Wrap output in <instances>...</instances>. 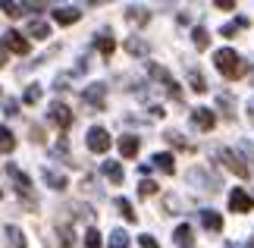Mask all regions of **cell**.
Masks as SVG:
<instances>
[{
  "mask_svg": "<svg viewBox=\"0 0 254 248\" xmlns=\"http://www.w3.org/2000/svg\"><path fill=\"white\" fill-rule=\"evenodd\" d=\"M28 35H32V38H38V41H44V38L51 35V25H47V22H41V19H32V22H28Z\"/></svg>",
  "mask_w": 254,
  "mask_h": 248,
  "instance_id": "obj_19",
  "label": "cell"
},
{
  "mask_svg": "<svg viewBox=\"0 0 254 248\" xmlns=\"http://www.w3.org/2000/svg\"><path fill=\"white\" fill-rule=\"evenodd\" d=\"M213 63H217V69L226 79H242L245 76V60L232 51V47H223V51H217L213 54Z\"/></svg>",
  "mask_w": 254,
  "mask_h": 248,
  "instance_id": "obj_1",
  "label": "cell"
},
{
  "mask_svg": "<svg viewBox=\"0 0 254 248\" xmlns=\"http://www.w3.org/2000/svg\"><path fill=\"white\" fill-rule=\"evenodd\" d=\"M88 151H94V154H104V151H110V132L101 126H94V129H88Z\"/></svg>",
  "mask_w": 254,
  "mask_h": 248,
  "instance_id": "obj_5",
  "label": "cell"
},
{
  "mask_svg": "<svg viewBox=\"0 0 254 248\" xmlns=\"http://www.w3.org/2000/svg\"><path fill=\"white\" fill-rule=\"evenodd\" d=\"M101 173H104V176H107V179H110L113 185H123V176H126V173H123V166L116 164V161H104Z\"/></svg>",
  "mask_w": 254,
  "mask_h": 248,
  "instance_id": "obj_13",
  "label": "cell"
},
{
  "mask_svg": "<svg viewBox=\"0 0 254 248\" xmlns=\"http://www.w3.org/2000/svg\"><path fill=\"white\" fill-rule=\"evenodd\" d=\"M126 51L135 54V57H148V44H144L141 38H129V41H126Z\"/></svg>",
  "mask_w": 254,
  "mask_h": 248,
  "instance_id": "obj_27",
  "label": "cell"
},
{
  "mask_svg": "<svg viewBox=\"0 0 254 248\" xmlns=\"http://www.w3.org/2000/svg\"><path fill=\"white\" fill-rule=\"evenodd\" d=\"M148 73L154 76V79H157V82L163 85V88H167V94H173L176 97V101H179V97H182V91H179V85H176V79L167 73V69H163V66H157V63H148Z\"/></svg>",
  "mask_w": 254,
  "mask_h": 248,
  "instance_id": "obj_6",
  "label": "cell"
},
{
  "mask_svg": "<svg viewBox=\"0 0 254 248\" xmlns=\"http://www.w3.org/2000/svg\"><path fill=\"white\" fill-rule=\"evenodd\" d=\"M41 176H44V182H47V185H51V188H57V192H63V188H66V185H69V182H66V176H63V173H54V170H44Z\"/></svg>",
  "mask_w": 254,
  "mask_h": 248,
  "instance_id": "obj_18",
  "label": "cell"
},
{
  "mask_svg": "<svg viewBox=\"0 0 254 248\" xmlns=\"http://www.w3.org/2000/svg\"><path fill=\"white\" fill-rule=\"evenodd\" d=\"M126 19H129L132 25H144V22L151 19V13H148L144 6H129V9H126Z\"/></svg>",
  "mask_w": 254,
  "mask_h": 248,
  "instance_id": "obj_17",
  "label": "cell"
},
{
  "mask_svg": "<svg viewBox=\"0 0 254 248\" xmlns=\"http://www.w3.org/2000/svg\"><path fill=\"white\" fill-rule=\"evenodd\" d=\"M138 148H141V138L138 135H123L120 138V154L126 157V161H132V157L138 154Z\"/></svg>",
  "mask_w": 254,
  "mask_h": 248,
  "instance_id": "obj_12",
  "label": "cell"
},
{
  "mask_svg": "<svg viewBox=\"0 0 254 248\" xmlns=\"http://www.w3.org/2000/svg\"><path fill=\"white\" fill-rule=\"evenodd\" d=\"M22 101L25 104H38V101H41V85H28L25 94H22Z\"/></svg>",
  "mask_w": 254,
  "mask_h": 248,
  "instance_id": "obj_30",
  "label": "cell"
},
{
  "mask_svg": "<svg viewBox=\"0 0 254 248\" xmlns=\"http://www.w3.org/2000/svg\"><path fill=\"white\" fill-rule=\"evenodd\" d=\"M85 248H101V233H97L94 226L85 230Z\"/></svg>",
  "mask_w": 254,
  "mask_h": 248,
  "instance_id": "obj_32",
  "label": "cell"
},
{
  "mask_svg": "<svg viewBox=\"0 0 254 248\" xmlns=\"http://www.w3.org/2000/svg\"><path fill=\"white\" fill-rule=\"evenodd\" d=\"M47 120H51L57 129H60V132H66V129L72 126V110H69V107H66L63 101H54L51 107H47Z\"/></svg>",
  "mask_w": 254,
  "mask_h": 248,
  "instance_id": "obj_4",
  "label": "cell"
},
{
  "mask_svg": "<svg viewBox=\"0 0 254 248\" xmlns=\"http://www.w3.org/2000/svg\"><path fill=\"white\" fill-rule=\"evenodd\" d=\"M79 19H82L79 6H57L54 9V22L57 25H72V22H79Z\"/></svg>",
  "mask_w": 254,
  "mask_h": 248,
  "instance_id": "obj_10",
  "label": "cell"
},
{
  "mask_svg": "<svg viewBox=\"0 0 254 248\" xmlns=\"http://www.w3.org/2000/svg\"><path fill=\"white\" fill-rule=\"evenodd\" d=\"M220 161L226 164V170H232L236 176H242V179L248 176V164H242V157H239L236 151H229V148H223V151H220Z\"/></svg>",
  "mask_w": 254,
  "mask_h": 248,
  "instance_id": "obj_9",
  "label": "cell"
},
{
  "mask_svg": "<svg viewBox=\"0 0 254 248\" xmlns=\"http://www.w3.org/2000/svg\"><path fill=\"white\" fill-rule=\"evenodd\" d=\"M154 166H157V170H163V173H173L176 170V157L173 154H154Z\"/></svg>",
  "mask_w": 254,
  "mask_h": 248,
  "instance_id": "obj_20",
  "label": "cell"
},
{
  "mask_svg": "<svg viewBox=\"0 0 254 248\" xmlns=\"http://www.w3.org/2000/svg\"><path fill=\"white\" fill-rule=\"evenodd\" d=\"M6 242H9V248H25L22 230H19V226H6Z\"/></svg>",
  "mask_w": 254,
  "mask_h": 248,
  "instance_id": "obj_22",
  "label": "cell"
},
{
  "mask_svg": "<svg viewBox=\"0 0 254 248\" xmlns=\"http://www.w3.org/2000/svg\"><path fill=\"white\" fill-rule=\"evenodd\" d=\"M217 6H220V9H232L236 3H232V0H217Z\"/></svg>",
  "mask_w": 254,
  "mask_h": 248,
  "instance_id": "obj_39",
  "label": "cell"
},
{
  "mask_svg": "<svg viewBox=\"0 0 254 248\" xmlns=\"http://www.w3.org/2000/svg\"><path fill=\"white\" fill-rule=\"evenodd\" d=\"M82 101L88 110H94V113H101L104 107H107V85L104 82H94V85H88L85 91H82Z\"/></svg>",
  "mask_w": 254,
  "mask_h": 248,
  "instance_id": "obj_2",
  "label": "cell"
},
{
  "mask_svg": "<svg viewBox=\"0 0 254 248\" xmlns=\"http://www.w3.org/2000/svg\"><path fill=\"white\" fill-rule=\"evenodd\" d=\"M57 236H60V245L63 248H72V230H69V226H57Z\"/></svg>",
  "mask_w": 254,
  "mask_h": 248,
  "instance_id": "obj_31",
  "label": "cell"
},
{
  "mask_svg": "<svg viewBox=\"0 0 254 248\" xmlns=\"http://www.w3.org/2000/svg\"><path fill=\"white\" fill-rule=\"evenodd\" d=\"M191 126L201 129V132H210L217 126V116H213L210 107H198V110H191Z\"/></svg>",
  "mask_w": 254,
  "mask_h": 248,
  "instance_id": "obj_8",
  "label": "cell"
},
{
  "mask_svg": "<svg viewBox=\"0 0 254 248\" xmlns=\"http://www.w3.org/2000/svg\"><path fill=\"white\" fill-rule=\"evenodd\" d=\"M3 113H9V116L19 113V101H6V104H3Z\"/></svg>",
  "mask_w": 254,
  "mask_h": 248,
  "instance_id": "obj_38",
  "label": "cell"
},
{
  "mask_svg": "<svg viewBox=\"0 0 254 248\" xmlns=\"http://www.w3.org/2000/svg\"><path fill=\"white\" fill-rule=\"evenodd\" d=\"M6 60H9V47L3 44V38H0V66H3Z\"/></svg>",
  "mask_w": 254,
  "mask_h": 248,
  "instance_id": "obj_37",
  "label": "cell"
},
{
  "mask_svg": "<svg viewBox=\"0 0 254 248\" xmlns=\"http://www.w3.org/2000/svg\"><path fill=\"white\" fill-rule=\"evenodd\" d=\"M138 245H141V248H160V245H157V239H154V236H148V233L138 236Z\"/></svg>",
  "mask_w": 254,
  "mask_h": 248,
  "instance_id": "obj_35",
  "label": "cell"
},
{
  "mask_svg": "<svg viewBox=\"0 0 254 248\" xmlns=\"http://www.w3.org/2000/svg\"><path fill=\"white\" fill-rule=\"evenodd\" d=\"M13 148H16V138H13V132H9L6 126H0V151H3V154H9Z\"/></svg>",
  "mask_w": 254,
  "mask_h": 248,
  "instance_id": "obj_26",
  "label": "cell"
},
{
  "mask_svg": "<svg viewBox=\"0 0 254 248\" xmlns=\"http://www.w3.org/2000/svg\"><path fill=\"white\" fill-rule=\"evenodd\" d=\"M157 182H151V179H141V185H138V195L141 198H151V195H157Z\"/></svg>",
  "mask_w": 254,
  "mask_h": 248,
  "instance_id": "obj_33",
  "label": "cell"
},
{
  "mask_svg": "<svg viewBox=\"0 0 254 248\" xmlns=\"http://www.w3.org/2000/svg\"><path fill=\"white\" fill-rule=\"evenodd\" d=\"M28 138H32V142H38V145H41V142H44V132H41V126H32V135H28Z\"/></svg>",
  "mask_w": 254,
  "mask_h": 248,
  "instance_id": "obj_36",
  "label": "cell"
},
{
  "mask_svg": "<svg viewBox=\"0 0 254 248\" xmlns=\"http://www.w3.org/2000/svg\"><path fill=\"white\" fill-rule=\"evenodd\" d=\"M191 41H194V47H198V51H207V44H210V35H207V28H194L191 32Z\"/></svg>",
  "mask_w": 254,
  "mask_h": 248,
  "instance_id": "obj_25",
  "label": "cell"
},
{
  "mask_svg": "<svg viewBox=\"0 0 254 248\" xmlns=\"http://www.w3.org/2000/svg\"><path fill=\"white\" fill-rule=\"evenodd\" d=\"M6 173H9V179L16 182V192H19V195L25 198V204H28V207H35L38 201L32 198V179H28V176H25L22 170H19V166H13V164L6 166Z\"/></svg>",
  "mask_w": 254,
  "mask_h": 248,
  "instance_id": "obj_3",
  "label": "cell"
},
{
  "mask_svg": "<svg viewBox=\"0 0 254 248\" xmlns=\"http://www.w3.org/2000/svg\"><path fill=\"white\" fill-rule=\"evenodd\" d=\"M110 248H129V236H126V230H113L110 233Z\"/></svg>",
  "mask_w": 254,
  "mask_h": 248,
  "instance_id": "obj_29",
  "label": "cell"
},
{
  "mask_svg": "<svg viewBox=\"0 0 254 248\" xmlns=\"http://www.w3.org/2000/svg\"><path fill=\"white\" fill-rule=\"evenodd\" d=\"M0 9H3V13H6L9 19H16V16H22L25 9H28V3H16V0H3V3H0Z\"/></svg>",
  "mask_w": 254,
  "mask_h": 248,
  "instance_id": "obj_21",
  "label": "cell"
},
{
  "mask_svg": "<svg viewBox=\"0 0 254 248\" xmlns=\"http://www.w3.org/2000/svg\"><path fill=\"white\" fill-rule=\"evenodd\" d=\"M254 207V198L245 192V188H232L229 192V211H236V214H248Z\"/></svg>",
  "mask_w": 254,
  "mask_h": 248,
  "instance_id": "obj_7",
  "label": "cell"
},
{
  "mask_svg": "<svg viewBox=\"0 0 254 248\" xmlns=\"http://www.w3.org/2000/svg\"><path fill=\"white\" fill-rule=\"evenodd\" d=\"M189 85H191V91H198V94L207 91V82H204V76L198 69H189Z\"/></svg>",
  "mask_w": 254,
  "mask_h": 248,
  "instance_id": "obj_23",
  "label": "cell"
},
{
  "mask_svg": "<svg viewBox=\"0 0 254 248\" xmlns=\"http://www.w3.org/2000/svg\"><path fill=\"white\" fill-rule=\"evenodd\" d=\"M3 44H6L13 54H19V57L28 54V38H22V32H6V35H3Z\"/></svg>",
  "mask_w": 254,
  "mask_h": 248,
  "instance_id": "obj_11",
  "label": "cell"
},
{
  "mask_svg": "<svg viewBox=\"0 0 254 248\" xmlns=\"http://www.w3.org/2000/svg\"><path fill=\"white\" fill-rule=\"evenodd\" d=\"M201 223H204L207 233H220L223 230V217L217 211H201Z\"/></svg>",
  "mask_w": 254,
  "mask_h": 248,
  "instance_id": "obj_15",
  "label": "cell"
},
{
  "mask_svg": "<svg viewBox=\"0 0 254 248\" xmlns=\"http://www.w3.org/2000/svg\"><path fill=\"white\" fill-rule=\"evenodd\" d=\"M242 28H248V19H245V16H239L236 22L223 25V32H220V35H223V38H236V32H242Z\"/></svg>",
  "mask_w": 254,
  "mask_h": 248,
  "instance_id": "obj_24",
  "label": "cell"
},
{
  "mask_svg": "<svg viewBox=\"0 0 254 248\" xmlns=\"http://www.w3.org/2000/svg\"><path fill=\"white\" fill-rule=\"evenodd\" d=\"M167 142H170V145H176V148H185V151H191V145L185 142L179 132H167Z\"/></svg>",
  "mask_w": 254,
  "mask_h": 248,
  "instance_id": "obj_34",
  "label": "cell"
},
{
  "mask_svg": "<svg viewBox=\"0 0 254 248\" xmlns=\"http://www.w3.org/2000/svg\"><path fill=\"white\" fill-rule=\"evenodd\" d=\"M116 207H120V214H123L129 223H135V220H138V214L132 211V201H126V198H116Z\"/></svg>",
  "mask_w": 254,
  "mask_h": 248,
  "instance_id": "obj_28",
  "label": "cell"
},
{
  "mask_svg": "<svg viewBox=\"0 0 254 248\" xmlns=\"http://www.w3.org/2000/svg\"><path fill=\"white\" fill-rule=\"evenodd\" d=\"M173 242L179 245V248H191V226L189 223H179V226H176V233H173Z\"/></svg>",
  "mask_w": 254,
  "mask_h": 248,
  "instance_id": "obj_16",
  "label": "cell"
},
{
  "mask_svg": "<svg viewBox=\"0 0 254 248\" xmlns=\"http://www.w3.org/2000/svg\"><path fill=\"white\" fill-rule=\"evenodd\" d=\"M248 116H251V123H254V101L248 104Z\"/></svg>",
  "mask_w": 254,
  "mask_h": 248,
  "instance_id": "obj_40",
  "label": "cell"
},
{
  "mask_svg": "<svg viewBox=\"0 0 254 248\" xmlns=\"http://www.w3.org/2000/svg\"><path fill=\"white\" fill-rule=\"evenodd\" d=\"M94 47H97V51H101V54L107 57V60H110V57H113V51H116V41H113V35L101 32V35L94 38Z\"/></svg>",
  "mask_w": 254,
  "mask_h": 248,
  "instance_id": "obj_14",
  "label": "cell"
}]
</instances>
